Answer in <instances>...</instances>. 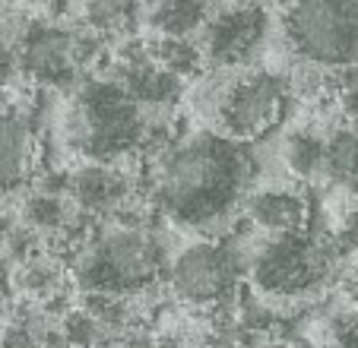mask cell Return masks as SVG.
<instances>
[{
  "label": "cell",
  "instance_id": "cell-2",
  "mask_svg": "<svg viewBox=\"0 0 358 348\" xmlns=\"http://www.w3.org/2000/svg\"><path fill=\"white\" fill-rule=\"evenodd\" d=\"M289 101V80L260 67H206L187 89V105L196 121L238 143L260 140L276 130Z\"/></svg>",
  "mask_w": 358,
  "mask_h": 348
},
{
  "label": "cell",
  "instance_id": "cell-11",
  "mask_svg": "<svg viewBox=\"0 0 358 348\" xmlns=\"http://www.w3.org/2000/svg\"><path fill=\"white\" fill-rule=\"evenodd\" d=\"M241 215L260 238H279L292 231L311 228V206L298 190L266 184V187L248 190L241 200Z\"/></svg>",
  "mask_w": 358,
  "mask_h": 348
},
{
  "label": "cell",
  "instance_id": "cell-7",
  "mask_svg": "<svg viewBox=\"0 0 358 348\" xmlns=\"http://www.w3.org/2000/svg\"><path fill=\"white\" fill-rule=\"evenodd\" d=\"M105 41L83 26H61L51 20L26 22L20 38V76L35 86L73 92L101 61Z\"/></svg>",
  "mask_w": 358,
  "mask_h": 348
},
{
  "label": "cell",
  "instance_id": "cell-13",
  "mask_svg": "<svg viewBox=\"0 0 358 348\" xmlns=\"http://www.w3.org/2000/svg\"><path fill=\"white\" fill-rule=\"evenodd\" d=\"M80 26L89 29L105 45H117L136 35V26H143L140 0H83Z\"/></svg>",
  "mask_w": 358,
  "mask_h": 348
},
{
  "label": "cell",
  "instance_id": "cell-1",
  "mask_svg": "<svg viewBox=\"0 0 358 348\" xmlns=\"http://www.w3.org/2000/svg\"><path fill=\"white\" fill-rule=\"evenodd\" d=\"M149 200L159 215L184 231H213L241 209L254 161L248 143L213 130L171 140L149 159Z\"/></svg>",
  "mask_w": 358,
  "mask_h": 348
},
{
  "label": "cell",
  "instance_id": "cell-4",
  "mask_svg": "<svg viewBox=\"0 0 358 348\" xmlns=\"http://www.w3.org/2000/svg\"><path fill=\"white\" fill-rule=\"evenodd\" d=\"M345 250L336 235H317L311 228L279 238H260L250 254L248 275L266 307H298L311 301L336 279Z\"/></svg>",
  "mask_w": 358,
  "mask_h": 348
},
{
  "label": "cell",
  "instance_id": "cell-12",
  "mask_svg": "<svg viewBox=\"0 0 358 348\" xmlns=\"http://www.w3.org/2000/svg\"><path fill=\"white\" fill-rule=\"evenodd\" d=\"M219 7L222 0H143L140 22L152 35L196 38Z\"/></svg>",
  "mask_w": 358,
  "mask_h": 348
},
{
  "label": "cell",
  "instance_id": "cell-6",
  "mask_svg": "<svg viewBox=\"0 0 358 348\" xmlns=\"http://www.w3.org/2000/svg\"><path fill=\"white\" fill-rule=\"evenodd\" d=\"M282 41L295 64L320 70L358 67V0H289Z\"/></svg>",
  "mask_w": 358,
  "mask_h": 348
},
{
  "label": "cell",
  "instance_id": "cell-10",
  "mask_svg": "<svg viewBox=\"0 0 358 348\" xmlns=\"http://www.w3.org/2000/svg\"><path fill=\"white\" fill-rule=\"evenodd\" d=\"M41 171V140L26 111H0V194L32 187Z\"/></svg>",
  "mask_w": 358,
  "mask_h": 348
},
{
  "label": "cell",
  "instance_id": "cell-8",
  "mask_svg": "<svg viewBox=\"0 0 358 348\" xmlns=\"http://www.w3.org/2000/svg\"><path fill=\"white\" fill-rule=\"evenodd\" d=\"M241 256L219 238H196L165 263V282L181 304L222 317L235 304Z\"/></svg>",
  "mask_w": 358,
  "mask_h": 348
},
{
  "label": "cell",
  "instance_id": "cell-15",
  "mask_svg": "<svg viewBox=\"0 0 358 348\" xmlns=\"http://www.w3.org/2000/svg\"><path fill=\"white\" fill-rule=\"evenodd\" d=\"M13 3H20V7L29 10V13H55V10H61L67 0H13Z\"/></svg>",
  "mask_w": 358,
  "mask_h": 348
},
{
  "label": "cell",
  "instance_id": "cell-9",
  "mask_svg": "<svg viewBox=\"0 0 358 348\" xmlns=\"http://www.w3.org/2000/svg\"><path fill=\"white\" fill-rule=\"evenodd\" d=\"M270 41V13L264 3H222L196 35L206 67H250Z\"/></svg>",
  "mask_w": 358,
  "mask_h": 348
},
{
  "label": "cell",
  "instance_id": "cell-14",
  "mask_svg": "<svg viewBox=\"0 0 358 348\" xmlns=\"http://www.w3.org/2000/svg\"><path fill=\"white\" fill-rule=\"evenodd\" d=\"M279 159L285 171L298 181H320L324 171V136L311 127H295L282 136L279 143Z\"/></svg>",
  "mask_w": 358,
  "mask_h": 348
},
{
  "label": "cell",
  "instance_id": "cell-3",
  "mask_svg": "<svg viewBox=\"0 0 358 348\" xmlns=\"http://www.w3.org/2000/svg\"><path fill=\"white\" fill-rule=\"evenodd\" d=\"M149 127L146 111L111 76L83 80L61 114V136L83 161H130Z\"/></svg>",
  "mask_w": 358,
  "mask_h": 348
},
{
  "label": "cell",
  "instance_id": "cell-5",
  "mask_svg": "<svg viewBox=\"0 0 358 348\" xmlns=\"http://www.w3.org/2000/svg\"><path fill=\"white\" fill-rule=\"evenodd\" d=\"M165 250L146 225H108L89 231L70 256V279L83 295L140 298L165 275Z\"/></svg>",
  "mask_w": 358,
  "mask_h": 348
}]
</instances>
